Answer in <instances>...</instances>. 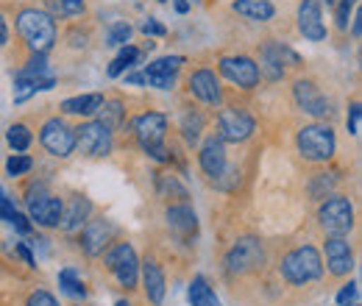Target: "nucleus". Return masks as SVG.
<instances>
[{
  "mask_svg": "<svg viewBox=\"0 0 362 306\" xmlns=\"http://www.w3.org/2000/svg\"><path fill=\"white\" fill-rule=\"evenodd\" d=\"M17 31L23 34V40L34 53H42V56L56 42V23L42 8H23L17 14Z\"/></svg>",
  "mask_w": 362,
  "mask_h": 306,
  "instance_id": "obj_1",
  "label": "nucleus"
},
{
  "mask_svg": "<svg viewBox=\"0 0 362 306\" xmlns=\"http://www.w3.org/2000/svg\"><path fill=\"white\" fill-rule=\"evenodd\" d=\"M323 273V262H320V254H317L313 245H301L296 251H290L281 262V276L290 281V284H307V281H315Z\"/></svg>",
  "mask_w": 362,
  "mask_h": 306,
  "instance_id": "obj_2",
  "label": "nucleus"
},
{
  "mask_svg": "<svg viewBox=\"0 0 362 306\" xmlns=\"http://www.w3.org/2000/svg\"><path fill=\"white\" fill-rule=\"evenodd\" d=\"M165 131H168V117H165V114H159V112H148V114L136 117L134 134H136V139H139V145H142L153 159H159V162L168 159V151L162 148Z\"/></svg>",
  "mask_w": 362,
  "mask_h": 306,
  "instance_id": "obj_3",
  "label": "nucleus"
},
{
  "mask_svg": "<svg viewBox=\"0 0 362 306\" xmlns=\"http://www.w3.org/2000/svg\"><path fill=\"white\" fill-rule=\"evenodd\" d=\"M334 145H337L334 142V131L329 126L315 123V126H304L298 131V151L310 162H326V159H332Z\"/></svg>",
  "mask_w": 362,
  "mask_h": 306,
  "instance_id": "obj_4",
  "label": "nucleus"
},
{
  "mask_svg": "<svg viewBox=\"0 0 362 306\" xmlns=\"http://www.w3.org/2000/svg\"><path fill=\"white\" fill-rule=\"evenodd\" d=\"M262 262H265V251H262V242L254 237L237 240L226 254V270L231 276H245V273L262 267Z\"/></svg>",
  "mask_w": 362,
  "mask_h": 306,
  "instance_id": "obj_5",
  "label": "nucleus"
},
{
  "mask_svg": "<svg viewBox=\"0 0 362 306\" xmlns=\"http://www.w3.org/2000/svg\"><path fill=\"white\" fill-rule=\"evenodd\" d=\"M320 225H323L332 237H343L346 231H351V225H354V209H351L349 198L332 195V198L320 206Z\"/></svg>",
  "mask_w": 362,
  "mask_h": 306,
  "instance_id": "obj_6",
  "label": "nucleus"
},
{
  "mask_svg": "<svg viewBox=\"0 0 362 306\" xmlns=\"http://www.w3.org/2000/svg\"><path fill=\"white\" fill-rule=\"evenodd\" d=\"M257 129L254 117L245 114L243 109H223L218 114V139L221 142H243Z\"/></svg>",
  "mask_w": 362,
  "mask_h": 306,
  "instance_id": "obj_7",
  "label": "nucleus"
},
{
  "mask_svg": "<svg viewBox=\"0 0 362 306\" xmlns=\"http://www.w3.org/2000/svg\"><path fill=\"white\" fill-rule=\"evenodd\" d=\"M106 264H109V270L117 276V281H120L123 287H134V284H136V276H139V262H136L134 248H132L129 242L115 245V248L106 254Z\"/></svg>",
  "mask_w": 362,
  "mask_h": 306,
  "instance_id": "obj_8",
  "label": "nucleus"
},
{
  "mask_svg": "<svg viewBox=\"0 0 362 306\" xmlns=\"http://www.w3.org/2000/svg\"><path fill=\"white\" fill-rule=\"evenodd\" d=\"M40 139H42L47 153H53L59 159H64V156H70L76 151V131L67 123H62V120H47L45 126H42Z\"/></svg>",
  "mask_w": 362,
  "mask_h": 306,
  "instance_id": "obj_9",
  "label": "nucleus"
},
{
  "mask_svg": "<svg viewBox=\"0 0 362 306\" xmlns=\"http://www.w3.org/2000/svg\"><path fill=\"white\" fill-rule=\"evenodd\" d=\"M76 145L87 156H106L112 151V131L106 126H100L98 120L84 123V126L76 129Z\"/></svg>",
  "mask_w": 362,
  "mask_h": 306,
  "instance_id": "obj_10",
  "label": "nucleus"
},
{
  "mask_svg": "<svg viewBox=\"0 0 362 306\" xmlns=\"http://www.w3.org/2000/svg\"><path fill=\"white\" fill-rule=\"evenodd\" d=\"M221 73L226 76L231 84L243 89H254L259 84V70H257V61L248 59V56H226L221 59Z\"/></svg>",
  "mask_w": 362,
  "mask_h": 306,
  "instance_id": "obj_11",
  "label": "nucleus"
},
{
  "mask_svg": "<svg viewBox=\"0 0 362 306\" xmlns=\"http://www.w3.org/2000/svg\"><path fill=\"white\" fill-rule=\"evenodd\" d=\"M298 31L310 42H323L326 40V23L317 0H301L298 6Z\"/></svg>",
  "mask_w": 362,
  "mask_h": 306,
  "instance_id": "obj_12",
  "label": "nucleus"
},
{
  "mask_svg": "<svg viewBox=\"0 0 362 306\" xmlns=\"http://www.w3.org/2000/svg\"><path fill=\"white\" fill-rule=\"evenodd\" d=\"M293 95H296V103H298L307 114H313V117H329V114H332L329 98H326L313 81H296Z\"/></svg>",
  "mask_w": 362,
  "mask_h": 306,
  "instance_id": "obj_13",
  "label": "nucleus"
},
{
  "mask_svg": "<svg viewBox=\"0 0 362 306\" xmlns=\"http://www.w3.org/2000/svg\"><path fill=\"white\" fill-rule=\"evenodd\" d=\"M62 201L59 198H50V195H40V198H31L28 201V209H31V220L37 225H45V228H56L59 220H62Z\"/></svg>",
  "mask_w": 362,
  "mask_h": 306,
  "instance_id": "obj_14",
  "label": "nucleus"
},
{
  "mask_svg": "<svg viewBox=\"0 0 362 306\" xmlns=\"http://www.w3.org/2000/svg\"><path fill=\"white\" fill-rule=\"evenodd\" d=\"M109 237H112V225L106 220H90L81 234V248L87 251V257H100L109 245Z\"/></svg>",
  "mask_w": 362,
  "mask_h": 306,
  "instance_id": "obj_15",
  "label": "nucleus"
},
{
  "mask_svg": "<svg viewBox=\"0 0 362 306\" xmlns=\"http://www.w3.org/2000/svg\"><path fill=\"white\" fill-rule=\"evenodd\" d=\"M326 264L334 276H346L351 267H354V257H351V248L343 237H332L326 240Z\"/></svg>",
  "mask_w": 362,
  "mask_h": 306,
  "instance_id": "obj_16",
  "label": "nucleus"
},
{
  "mask_svg": "<svg viewBox=\"0 0 362 306\" xmlns=\"http://www.w3.org/2000/svg\"><path fill=\"white\" fill-rule=\"evenodd\" d=\"M189 89H192V95H195L198 100H204V103H209V106H218V103H221V84H218V78H215L212 70H198V73H192V76H189Z\"/></svg>",
  "mask_w": 362,
  "mask_h": 306,
  "instance_id": "obj_17",
  "label": "nucleus"
},
{
  "mask_svg": "<svg viewBox=\"0 0 362 306\" xmlns=\"http://www.w3.org/2000/svg\"><path fill=\"white\" fill-rule=\"evenodd\" d=\"M198 159H201V170L215 178V175L226 167V151H223V142H221L218 136L206 139L204 148H201V156H198Z\"/></svg>",
  "mask_w": 362,
  "mask_h": 306,
  "instance_id": "obj_18",
  "label": "nucleus"
},
{
  "mask_svg": "<svg viewBox=\"0 0 362 306\" xmlns=\"http://www.w3.org/2000/svg\"><path fill=\"white\" fill-rule=\"evenodd\" d=\"M168 223H170V228L179 234L181 240H192L198 234V218H195V212L187 204L170 206L168 209Z\"/></svg>",
  "mask_w": 362,
  "mask_h": 306,
  "instance_id": "obj_19",
  "label": "nucleus"
},
{
  "mask_svg": "<svg viewBox=\"0 0 362 306\" xmlns=\"http://www.w3.org/2000/svg\"><path fill=\"white\" fill-rule=\"evenodd\" d=\"M92 212V204L87 198H73L67 206H62V220H59V225L64 228V231H76V228H81L87 218H90Z\"/></svg>",
  "mask_w": 362,
  "mask_h": 306,
  "instance_id": "obj_20",
  "label": "nucleus"
},
{
  "mask_svg": "<svg viewBox=\"0 0 362 306\" xmlns=\"http://www.w3.org/2000/svg\"><path fill=\"white\" fill-rule=\"evenodd\" d=\"M231 8L237 14H243L245 20H257V23H268L273 14H276L271 0H234Z\"/></svg>",
  "mask_w": 362,
  "mask_h": 306,
  "instance_id": "obj_21",
  "label": "nucleus"
},
{
  "mask_svg": "<svg viewBox=\"0 0 362 306\" xmlns=\"http://www.w3.org/2000/svg\"><path fill=\"white\" fill-rule=\"evenodd\" d=\"M142 281H145V293H148L151 304L156 306L162 304V298H165V276H162L159 264L153 262L142 264Z\"/></svg>",
  "mask_w": 362,
  "mask_h": 306,
  "instance_id": "obj_22",
  "label": "nucleus"
},
{
  "mask_svg": "<svg viewBox=\"0 0 362 306\" xmlns=\"http://www.w3.org/2000/svg\"><path fill=\"white\" fill-rule=\"evenodd\" d=\"M262 59H268V61H273V64H287V67H298L301 64V56L293 50V47H287V45L281 42H265L262 45Z\"/></svg>",
  "mask_w": 362,
  "mask_h": 306,
  "instance_id": "obj_23",
  "label": "nucleus"
},
{
  "mask_svg": "<svg viewBox=\"0 0 362 306\" xmlns=\"http://www.w3.org/2000/svg\"><path fill=\"white\" fill-rule=\"evenodd\" d=\"M100 103H103V95H78V98H67L64 103H62V112H67V114H81V117H87V114H95L98 109H100Z\"/></svg>",
  "mask_w": 362,
  "mask_h": 306,
  "instance_id": "obj_24",
  "label": "nucleus"
},
{
  "mask_svg": "<svg viewBox=\"0 0 362 306\" xmlns=\"http://www.w3.org/2000/svg\"><path fill=\"white\" fill-rule=\"evenodd\" d=\"M123 114H126V109H123L120 100H103L100 109H98V123L106 126L109 131H115V129L123 126Z\"/></svg>",
  "mask_w": 362,
  "mask_h": 306,
  "instance_id": "obj_25",
  "label": "nucleus"
},
{
  "mask_svg": "<svg viewBox=\"0 0 362 306\" xmlns=\"http://www.w3.org/2000/svg\"><path fill=\"white\" fill-rule=\"evenodd\" d=\"M56 84L53 81V76H47V78H14V100L17 103H23L25 98H31L34 92H42V89H50Z\"/></svg>",
  "mask_w": 362,
  "mask_h": 306,
  "instance_id": "obj_26",
  "label": "nucleus"
},
{
  "mask_svg": "<svg viewBox=\"0 0 362 306\" xmlns=\"http://www.w3.org/2000/svg\"><path fill=\"white\" fill-rule=\"evenodd\" d=\"M189 304L192 306H221L218 295L209 290L206 278L204 276H195L192 284H189Z\"/></svg>",
  "mask_w": 362,
  "mask_h": 306,
  "instance_id": "obj_27",
  "label": "nucleus"
},
{
  "mask_svg": "<svg viewBox=\"0 0 362 306\" xmlns=\"http://www.w3.org/2000/svg\"><path fill=\"white\" fill-rule=\"evenodd\" d=\"M139 59H142V53H139L136 47H132V45H126V47L117 53V59L109 64V76H112V78H117L123 70H129V67H132L134 61H139Z\"/></svg>",
  "mask_w": 362,
  "mask_h": 306,
  "instance_id": "obj_28",
  "label": "nucleus"
},
{
  "mask_svg": "<svg viewBox=\"0 0 362 306\" xmlns=\"http://www.w3.org/2000/svg\"><path fill=\"white\" fill-rule=\"evenodd\" d=\"M59 284H62V290H64L67 295H73V298H84V295H87L84 281L76 276V270H62V273H59Z\"/></svg>",
  "mask_w": 362,
  "mask_h": 306,
  "instance_id": "obj_29",
  "label": "nucleus"
},
{
  "mask_svg": "<svg viewBox=\"0 0 362 306\" xmlns=\"http://www.w3.org/2000/svg\"><path fill=\"white\" fill-rule=\"evenodd\" d=\"M47 11L56 17H78L84 14V3L76 0H47Z\"/></svg>",
  "mask_w": 362,
  "mask_h": 306,
  "instance_id": "obj_30",
  "label": "nucleus"
},
{
  "mask_svg": "<svg viewBox=\"0 0 362 306\" xmlns=\"http://www.w3.org/2000/svg\"><path fill=\"white\" fill-rule=\"evenodd\" d=\"M181 64H184V59L181 56H162V59H156L153 64H148V70L145 73H159V76H176L181 70Z\"/></svg>",
  "mask_w": 362,
  "mask_h": 306,
  "instance_id": "obj_31",
  "label": "nucleus"
},
{
  "mask_svg": "<svg viewBox=\"0 0 362 306\" xmlns=\"http://www.w3.org/2000/svg\"><path fill=\"white\" fill-rule=\"evenodd\" d=\"M132 40V25L129 23H112L109 31H106V45L112 47H120Z\"/></svg>",
  "mask_w": 362,
  "mask_h": 306,
  "instance_id": "obj_32",
  "label": "nucleus"
},
{
  "mask_svg": "<svg viewBox=\"0 0 362 306\" xmlns=\"http://www.w3.org/2000/svg\"><path fill=\"white\" fill-rule=\"evenodd\" d=\"M6 139H8V145H11L14 151H20V153H23V151H28V145H31V131H28L25 126H20V123H17V126H11V129H8Z\"/></svg>",
  "mask_w": 362,
  "mask_h": 306,
  "instance_id": "obj_33",
  "label": "nucleus"
},
{
  "mask_svg": "<svg viewBox=\"0 0 362 306\" xmlns=\"http://www.w3.org/2000/svg\"><path fill=\"white\" fill-rule=\"evenodd\" d=\"M17 78H47V61L42 53H37L31 61H28V67H23L20 73H17Z\"/></svg>",
  "mask_w": 362,
  "mask_h": 306,
  "instance_id": "obj_34",
  "label": "nucleus"
},
{
  "mask_svg": "<svg viewBox=\"0 0 362 306\" xmlns=\"http://www.w3.org/2000/svg\"><path fill=\"white\" fill-rule=\"evenodd\" d=\"M201 129H204V117H201V114L187 112V114H184V120H181V131H184V136H187L189 142H195V139L201 136Z\"/></svg>",
  "mask_w": 362,
  "mask_h": 306,
  "instance_id": "obj_35",
  "label": "nucleus"
},
{
  "mask_svg": "<svg viewBox=\"0 0 362 306\" xmlns=\"http://www.w3.org/2000/svg\"><path fill=\"white\" fill-rule=\"evenodd\" d=\"M156 189H159V195H170L173 192L176 198H187V189L181 187L173 175H156Z\"/></svg>",
  "mask_w": 362,
  "mask_h": 306,
  "instance_id": "obj_36",
  "label": "nucleus"
},
{
  "mask_svg": "<svg viewBox=\"0 0 362 306\" xmlns=\"http://www.w3.org/2000/svg\"><path fill=\"white\" fill-rule=\"evenodd\" d=\"M212 184H215L218 189L228 192V189H234V187L240 184V170H237V167H228V165H226V167H223L221 173L212 178Z\"/></svg>",
  "mask_w": 362,
  "mask_h": 306,
  "instance_id": "obj_37",
  "label": "nucleus"
},
{
  "mask_svg": "<svg viewBox=\"0 0 362 306\" xmlns=\"http://www.w3.org/2000/svg\"><path fill=\"white\" fill-rule=\"evenodd\" d=\"M31 156H23V153H14L8 162H6V173L8 175H25L31 170Z\"/></svg>",
  "mask_w": 362,
  "mask_h": 306,
  "instance_id": "obj_38",
  "label": "nucleus"
},
{
  "mask_svg": "<svg viewBox=\"0 0 362 306\" xmlns=\"http://www.w3.org/2000/svg\"><path fill=\"white\" fill-rule=\"evenodd\" d=\"M145 84L156 89H173L176 87V76H159V73H142Z\"/></svg>",
  "mask_w": 362,
  "mask_h": 306,
  "instance_id": "obj_39",
  "label": "nucleus"
},
{
  "mask_svg": "<svg viewBox=\"0 0 362 306\" xmlns=\"http://www.w3.org/2000/svg\"><path fill=\"white\" fill-rule=\"evenodd\" d=\"M360 129H362V106L360 103H351V109H349V131L357 136Z\"/></svg>",
  "mask_w": 362,
  "mask_h": 306,
  "instance_id": "obj_40",
  "label": "nucleus"
},
{
  "mask_svg": "<svg viewBox=\"0 0 362 306\" xmlns=\"http://www.w3.org/2000/svg\"><path fill=\"white\" fill-rule=\"evenodd\" d=\"M139 28H142V34H145V37H165V34H168V31H165V25H162V23H156L153 17L142 20V25H139Z\"/></svg>",
  "mask_w": 362,
  "mask_h": 306,
  "instance_id": "obj_41",
  "label": "nucleus"
},
{
  "mask_svg": "<svg viewBox=\"0 0 362 306\" xmlns=\"http://www.w3.org/2000/svg\"><path fill=\"white\" fill-rule=\"evenodd\" d=\"M17 215V209H14V204H11V198L3 192V187H0V220H6V223H11V218Z\"/></svg>",
  "mask_w": 362,
  "mask_h": 306,
  "instance_id": "obj_42",
  "label": "nucleus"
},
{
  "mask_svg": "<svg viewBox=\"0 0 362 306\" xmlns=\"http://www.w3.org/2000/svg\"><path fill=\"white\" fill-rule=\"evenodd\" d=\"M25 306H59L56 304V298L50 295V293H45V290H37L31 298H28V304Z\"/></svg>",
  "mask_w": 362,
  "mask_h": 306,
  "instance_id": "obj_43",
  "label": "nucleus"
},
{
  "mask_svg": "<svg viewBox=\"0 0 362 306\" xmlns=\"http://www.w3.org/2000/svg\"><path fill=\"white\" fill-rule=\"evenodd\" d=\"M337 304H357V284L351 281V284H346L340 293H337Z\"/></svg>",
  "mask_w": 362,
  "mask_h": 306,
  "instance_id": "obj_44",
  "label": "nucleus"
},
{
  "mask_svg": "<svg viewBox=\"0 0 362 306\" xmlns=\"http://www.w3.org/2000/svg\"><path fill=\"white\" fill-rule=\"evenodd\" d=\"M351 6L354 3H349V0H340V6H337V28H349V14H351Z\"/></svg>",
  "mask_w": 362,
  "mask_h": 306,
  "instance_id": "obj_45",
  "label": "nucleus"
},
{
  "mask_svg": "<svg viewBox=\"0 0 362 306\" xmlns=\"http://www.w3.org/2000/svg\"><path fill=\"white\" fill-rule=\"evenodd\" d=\"M14 251H17L20 257H23V262L28 264V267H37V262H34V257H31V251H28V248H25L23 242H17V245H14Z\"/></svg>",
  "mask_w": 362,
  "mask_h": 306,
  "instance_id": "obj_46",
  "label": "nucleus"
},
{
  "mask_svg": "<svg viewBox=\"0 0 362 306\" xmlns=\"http://www.w3.org/2000/svg\"><path fill=\"white\" fill-rule=\"evenodd\" d=\"M11 225H17V231H23V234H28V231H31V223L23 218L20 212H17L14 218H11Z\"/></svg>",
  "mask_w": 362,
  "mask_h": 306,
  "instance_id": "obj_47",
  "label": "nucleus"
},
{
  "mask_svg": "<svg viewBox=\"0 0 362 306\" xmlns=\"http://www.w3.org/2000/svg\"><path fill=\"white\" fill-rule=\"evenodd\" d=\"M8 42V25H6V20H3V14H0V47Z\"/></svg>",
  "mask_w": 362,
  "mask_h": 306,
  "instance_id": "obj_48",
  "label": "nucleus"
},
{
  "mask_svg": "<svg viewBox=\"0 0 362 306\" xmlns=\"http://www.w3.org/2000/svg\"><path fill=\"white\" fill-rule=\"evenodd\" d=\"M173 8H176L179 14H187V11H189V3H187V0H173Z\"/></svg>",
  "mask_w": 362,
  "mask_h": 306,
  "instance_id": "obj_49",
  "label": "nucleus"
},
{
  "mask_svg": "<svg viewBox=\"0 0 362 306\" xmlns=\"http://www.w3.org/2000/svg\"><path fill=\"white\" fill-rule=\"evenodd\" d=\"M362 17H360V11L354 14V37H360V31H362V23H360Z\"/></svg>",
  "mask_w": 362,
  "mask_h": 306,
  "instance_id": "obj_50",
  "label": "nucleus"
},
{
  "mask_svg": "<svg viewBox=\"0 0 362 306\" xmlns=\"http://www.w3.org/2000/svg\"><path fill=\"white\" fill-rule=\"evenodd\" d=\"M126 81H129V84H145V78H142V76H139V73H134V76H129V78H126Z\"/></svg>",
  "mask_w": 362,
  "mask_h": 306,
  "instance_id": "obj_51",
  "label": "nucleus"
},
{
  "mask_svg": "<svg viewBox=\"0 0 362 306\" xmlns=\"http://www.w3.org/2000/svg\"><path fill=\"white\" fill-rule=\"evenodd\" d=\"M115 306H132V304H126V301H117Z\"/></svg>",
  "mask_w": 362,
  "mask_h": 306,
  "instance_id": "obj_52",
  "label": "nucleus"
},
{
  "mask_svg": "<svg viewBox=\"0 0 362 306\" xmlns=\"http://www.w3.org/2000/svg\"><path fill=\"white\" fill-rule=\"evenodd\" d=\"M343 306H360V304H343Z\"/></svg>",
  "mask_w": 362,
  "mask_h": 306,
  "instance_id": "obj_53",
  "label": "nucleus"
},
{
  "mask_svg": "<svg viewBox=\"0 0 362 306\" xmlns=\"http://www.w3.org/2000/svg\"><path fill=\"white\" fill-rule=\"evenodd\" d=\"M76 3H84V0H76Z\"/></svg>",
  "mask_w": 362,
  "mask_h": 306,
  "instance_id": "obj_54",
  "label": "nucleus"
},
{
  "mask_svg": "<svg viewBox=\"0 0 362 306\" xmlns=\"http://www.w3.org/2000/svg\"><path fill=\"white\" fill-rule=\"evenodd\" d=\"M162 3H168V0H162Z\"/></svg>",
  "mask_w": 362,
  "mask_h": 306,
  "instance_id": "obj_55",
  "label": "nucleus"
}]
</instances>
